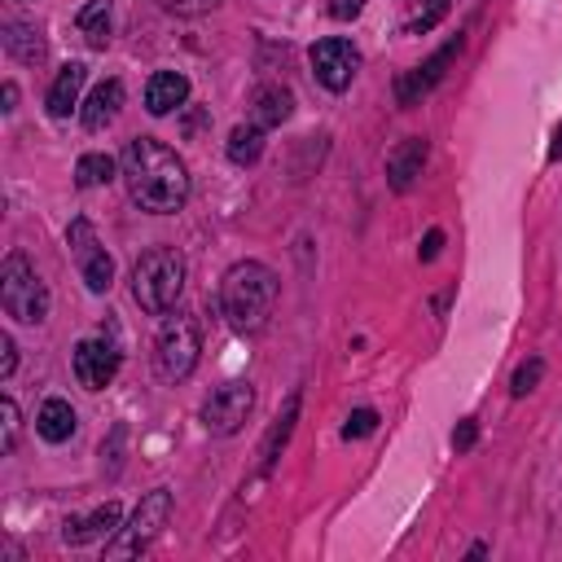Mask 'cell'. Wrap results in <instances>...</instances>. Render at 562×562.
<instances>
[{
    "label": "cell",
    "mask_w": 562,
    "mask_h": 562,
    "mask_svg": "<svg viewBox=\"0 0 562 562\" xmlns=\"http://www.w3.org/2000/svg\"><path fill=\"white\" fill-rule=\"evenodd\" d=\"M119 171H123V184H127V198L149 211V215H176L189 198V167L184 158L154 140V136H136L123 145V158H119Z\"/></svg>",
    "instance_id": "6da1fadb"
},
{
    "label": "cell",
    "mask_w": 562,
    "mask_h": 562,
    "mask_svg": "<svg viewBox=\"0 0 562 562\" xmlns=\"http://www.w3.org/2000/svg\"><path fill=\"white\" fill-rule=\"evenodd\" d=\"M277 272L259 259H241L224 272L220 281V307H224V321L237 329V334H259L277 307Z\"/></svg>",
    "instance_id": "7a4b0ae2"
},
{
    "label": "cell",
    "mask_w": 562,
    "mask_h": 562,
    "mask_svg": "<svg viewBox=\"0 0 562 562\" xmlns=\"http://www.w3.org/2000/svg\"><path fill=\"white\" fill-rule=\"evenodd\" d=\"M184 290V255L171 246H149L132 263V299L149 316H167Z\"/></svg>",
    "instance_id": "3957f363"
},
{
    "label": "cell",
    "mask_w": 562,
    "mask_h": 562,
    "mask_svg": "<svg viewBox=\"0 0 562 562\" xmlns=\"http://www.w3.org/2000/svg\"><path fill=\"white\" fill-rule=\"evenodd\" d=\"M0 307L22 325H40L48 316V285L40 281V272L22 250L4 255L0 263Z\"/></svg>",
    "instance_id": "277c9868"
},
{
    "label": "cell",
    "mask_w": 562,
    "mask_h": 562,
    "mask_svg": "<svg viewBox=\"0 0 562 562\" xmlns=\"http://www.w3.org/2000/svg\"><path fill=\"white\" fill-rule=\"evenodd\" d=\"M198 351H202V325L198 316L189 312H176L162 321L158 338H154V369L162 382H184L198 364Z\"/></svg>",
    "instance_id": "5b68a950"
},
{
    "label": "cell",
    "mask_w": 562,
    "mask_h": 562,
    "mask_svg": "<svg viewBox=\"0 0 562 562\" xmlns=\"http://www.w3.org/2000/svg\"><path fill=\"white\" fill-rule=\"evenodd\" d=\"M167 518H171V492L167 487H154V492H145L140 496V505L132 509V518L110 536V544H105V558H114V562H123V558H136V553H145L158 536H162V527H167Z\"/></svg>",
    "instance_id": "8992f818"
},
{
    "label": "cell",
    "mask_w": 562,
    "mask_h": 562,
    "mask_svg": "<svg viewBox=\"0 0 562 562\" xmlns=\"http://www.w3.org/2000/svg\"><path fill=\"white\" fill-rule=\"evenodd\" d=\"M307 57H312V75H316V83L329 88V92H347L351 79H356V70H360V53H356V44L342 40V35H325V40H316Z\"/></svg>",
    "instance_id": "52a82bcc"
},
{
    "label": "cell",
    "mask_w": 562,
    "mask_h": 562,
    "mask_svg": "<svg viewBox=\"0 0 562 562\" xmlns=\"http://www.w3.org/2000/svg\"><path fill=\"white\" fill-rule=\"evenodd\" d=\"M66 241H70V250H75V263H79L83 285H88L92 294H105V290L114 285V259H110V250L97 241L92 224H88V220H70Z\"/></svg>",
    "instance_id": "ba28073f"
},
{
    "label": "cell",
    "mask_w": 562,
    "mask_h": 562,
    "mask_svg": "<svg viewBox=\"0 0 562 562\" xmlns=\"http://www.w3.org/2000/svg\"><path fill=\"white\" fill-rule=\"evenodd\" d=\"M250 408H255V386H250V382H224V386H215V391L206 395V404H202V426H206L211 435H237V430L246 426Z\"/></svg>",
    "instance_id": "9c48e42d"
},
{
    "label": "cell",
    "mask_w": 562,
    "mask_h": 562,
    "mask_svg": "<svg viewBox=\"0 0 562 562\" xmlns=\"http://www.w3.org/2000/svg\"><path fill=\"white\" fill-rule=\"evenodd\" d=\"M75 378H79V386H88V391H101V386H110L114 382V373H119V364H123V351H119V342H110L105 334H92V338H79L75 342Z\"/></svg>",
    "instance_id": "30bf717a"
},
{
    "label": "cell",
    "mask_w": 562,
    "mask_h": 562,
    "mask_svg": "<svg viewBox=\"0 0 562 562\" xmlns=\"http://www.w3.org/2000/svg\"><path fill=\"white\" fill-rule=\"evenodd\" d=\"M457 53H461V35H457V40H448V44H443L439 53H430V57H426L422 66L404 70V75L395 79V101H400V105H417V101H422V97H426V92H430V88H435V83L443 79L448 61H452Z\"/></svg>",
    "instance_id": "8fae6325"
},
{
    "label": "cell",
    "mask_w": 562,
    "mask_h": 562,
    "mask_svg": "<svg viewBox=\"0 0 562 562\" xmlns=\"http://www.w3.org/2000/svg\"><path fill=\"white\" fill-rule=\"evenodd\" d=\"M119 527H123V505H119V501H105V505H97V509L83 514V518H66L61 540H66V544H92V540L114 536Z\"/></svg>",
    "instance_id": "7c38bea8"
},
{
    "label": "cell",
    "mask_w": 562,
    "mask_h": 562,
    "mask_svg": "<svg viewBox=\"0 0 562 562\" xmlns=\"http://www.w3.org/2000/svg\"><path fill=\"white\" fill-rule=\"evenodd\" d=\"M426 154H430V145H426L422 136L400 140V145L386 154V184H391L395 193H408V189L417 184L422 167H426Z\"/></svg>",
    "instance_id": "4fadbf2b"
},
{
    "label": "cell",
    "mask_w": 562,
    "mask_h": 562,
    "mask_svg": "<svg viewBox=\"0 0 562 562\" xmlns=\"http://www.w3.org/2000/svg\"><path fill=\"white\" fill-rule=\"evenodd\" d=\"M189 101V79L180 75V70H158V75H149V83H145V110L149 114H171V110H180Z\"/></svg>",
    "instance_id": "5bb4252c"
},
{
    "label": "cell",
    "mask_w": 562,
    "mask_h": 562,
    "mask_svg": "<svg viewBox=\"0 0 562 562\" xmlns=\"http://www.w3.org/2000/svg\"><path fill=\"white\" fill-rule=\"evenodd\" d=\"M119 105H123V83H119V79H101V83L88 92V101L79 105V123H83L88 132H101V127L114 123Z\"/></svg>",
    "instance_id": "9a60e30c"
},
{
    "label": "cell",
    "mask_w": 562,
    "mask_h": 562,
    "mask_svg": "<svg viewBox=\"0 0 562 562\" xmlns=\"http://www.w3.org/2000/svg\"><path fill=\"white\" fill-rule=\"evenodd\" d=\"M83 79H88V66H83V61H66V66L57 70V79H53V88H48V97H44V105H48L53 119H70V110L79 105Z\"/></svg>",
    "instance_id": "2e32d148"
},
{
    "label": "cell",
    "mask_w": 562,
    "mask_h": 562,
    "mask_svg": "<svg viewBox=\"0 0 562 562\" xmlns=\"http://www.w3.org/2000/svg\"><path fill=\"white\" fill-rule=\"evenodd\" d=\"M290 114H294V92L290 88H281V83L255 88V97H250V123H259L268 132V127H281Z\"/></svg>",
    "instance_id": "e0dca14e"
},
{
    "label": "cell",
    "mask_w": 562,
    "mask_h": 562,
    "mask_svg": "<svg viewBox=\"0 0 562 562\" xmlns=\"http://www.w3.org/2000/svg\"><path fill=\"white\" fill-rule=\"evenodd\" d=\"M75 426H79V417H75L70 400H61V395H48V400L40 404V413H35V430H40V439H48V443H66V439L75 435Z\"/></svg>",
    "instance_id": "ac0fdd59"
},
{
    "label": "cell",
    "mask_w": 562,
    "mask_h": 562,
    "mask_svg": "<svg viewBox=\"0 0 562 562\" xmlns=\"http://www.w3.org/2000/svg\"><path fill=\"white\" fill-rule=\"evenodd\" d=\"M0 40H4V53L18 57L22 66H40V61H44V35H40L35 26H26V22H4Z\"/></svg>",
    "instance_id": "d6986e66"
},
{
    "label": "cell",
    "mask_w": 562,
    "mask_h": 562,
    "mask_svg": "<svg viewBox=\"0 0 562 562\" xmlns=\"http://www.w3.org/2000/svg\"><path fill=\"white\" fill-rule=\"evenodd\" d=\"M228 162H237V167H255L259 162V154H263V127L259 123H237L233 132H228Z\"/></svg>",
    "instance_id": "ffe728a7"
},
{
    "label": "cell",
    "mask_w": 562,
    "mask_h": 562,
    "mask_svg": "<svg viewBox=\"0 0 562 562\" xmlns=\"http://www.w3.org/2000/svg\"><path fill=\"white\" fill-rule=\"evenodd\" d=\"M110 18H114L110 0H88V4L79 9L75 26H79V35H83L92 48H105V44H110Z\"/></svg>",
    "instance_id": "44dd1931"
},
{
    "label": "cell",
    "mask_w": 562,
    "mask_h": 562,
    "mask_svg": "<svg viewBox=\"0 0 562 562\" xmlns=\"http://www.w3.org/2000/svg\"><path fill=\"white\" fill-rule=\"evenodd\" d=\"M294 417H299V391H290V400H285V408L277 413V422H272V430H268V439H263V470H272L277 465V457H281V448H285V439H290V430H294Z\"/></svg>",
    "instance_id": "7402d4cb"
},
{
    "label": "cell",
    "mask_w": 562,
    "mask_h": 562,
    "mask_svg": "<svg viewBox=\"0 0 562 562\" xmlns=\"http://www.w3.org/2000/svg\"><path fill=\"white\" fill-rule=\"evenodd\" d=\"M114 158L110 154H79V162H75V184L79 189H97V184H110L114 180Z\"/></svg>",
    "instance_id": "603a6c76"
},
{
    "label": "cell",
    "mask_w": 562,
    "mask_h": 562,
    "mask_svg": "<svg viewBox=\"0 0 562 562\" xmlns=\"http://www.w3.org/2000/svg\"><path fill=\"white\" fill-rule=\"evenodd\" d=\"M540 378H544V360H540V356H531V360H522V364L514 369V378H509V395H514V400H522V395H531V391L540 386Z\"/></svg>",
    "instance_id": "cb8c5ba5"
},
{
    "label": "cell",
    "mask_w": 562,
    "mask_h": 562,
    "mask_svg": "<svg viewBox=\"0 0 562 562\" xmlns=\"http://www.w3.org/2000/svg\"><path fill=\"white\" fill-rule=\"evenodd\" d=\"M0 417H4V435H0V452L9 457V452L18 448V435H22V417H18V404H13V395H4V400H0Z\"/></svg>",
    "instance_id": "d4e9b609"
},
{
    "label": "cell",
    "mask_w": 562,
    "mask_h": 562,
    "mask_svg": "<svg viewBox=\"0 0 562 562\" xmlns=\"http://www.w3.org/2000/svg\"><path fill=\"white\" fill-rule=\"evenodd\" d=\"M378 430V413L373 408H356V413H347V422H342V439H364V435H373Z\"/></svg>",
    "instance_id": "484cf974"
},
{
    "label": "cell",
    "mask_w": 562,
    "mask_h": 562,
    "mask_svg": "<svg viewBox=\"0 0 562 562\" xmlns=\"http://www.w3.org/2000/svg\"><path fill=\"white\" fill-rule=\"evenodd\" d=\"M443 13H448V0H426V9H422L413 22H408V31H413V35H426V31H430V26H435Z\"/></svg>",
    "instance_id": "4316f807"
},
{
    "label": "cell",
    "mask_w": 562,
    "mask_h": 562,
    "mask_svg": "<svg viewBox=\"0 0 562 562\" xmlns=\"http://www.w3.org/2000/svg\"><path fill=\"white\" fill-rule=\"evenodd\" d=\"M13 369H18V347H13V338H9V334H0V378L9 382V378H13Z\"/></svg>",
    "instance_id": "83f0119b"
},
{
    "label": "cell",
    "mask_w": 562,
    "mask_h": 562,
    "mask_svg": "<svg viewBox=\"0 0 562 562\" xmlns=\"http://www.w3.org/2000/svg\"><path fill=\"white\" fill-rule=\"evenodd\" d=\"M325 9H329V18H334V22H351V18H360L364 0H329Z\"/></svg>",
    "instance_id": "f1b7e54d"
},
{
    "label": "cell",
    "mask_w": 562,
    "mask_h": 562,
    "mask_svg": "<svg viewBox=\"0 0 562 562\" xmlns=\"http://www.w3.org/2000/svg\"><path fill=\"white\" fill-rule=\"evenodd\" d=\"M474 439H479V426L465 417V422L452 430V448H457V452H470V448H474Z\"/></svg>",
    "instance_id": "f546056e"
},
{
    "label": "cell",
    "mask_w": 562,
    "mask_h": 562,
    "mask_svg": "<svg viewBox=\"0 0 562 562\" xmlns=\"http://www.w3.org/2000/svg\"><path fill=\"white\" fill-rule=\"evenodd\" d=\"M439 246H443V233H439V228H430V233H426V241H422V250H417V255H422V259H435V255H439Z\"/></svg>",
    "instance_id": "4dcf8cb0"
},
{
    "label": "cell",
    "mask_w": 562,
    "mask_h": 562,
    "mask_svg": "<svg viewBox=\"0 0 562 562\" xmlns=\"http://www.w3.org/2000/svg\"><path fill=\"white\" fill-rule=\"evenodd\" d=\"M0 101H4V105H0L4 114H9L13 105H18V83H13V79H4V88H0Z\"/></svg>",
    "instance_id": "1f68e13d"
},
{
    "label": "cell",
    "mask_w": 562,
    "mask_h": 562,
    "mask_svg": "<svg viewBox=\"0 0 562 562\" xmlns=\"http://www.w3.org/2000/svg\"><path fill=\"white\" fill-rule=\"evenodd\" d=\"M562 158V123L553 127V140H549V162H558Z\"/></svg>",
    "instance_id": "d6a6232c"
},
{
    "label": "cell",
    "mask_w": 562,
    "mask_h": 562,
    "mask_svg": "<svg viewBox=\"0 0 562 562\" xmlns=\"http://www.w3.org/2000/svg\"><path fill=\"white\" fill-rule=\"evenodd\" d=\"M180 9H206V4H220V0H176Z\"/></svg>",
    "instance_id": "836d02e7"
}]
</instances>
